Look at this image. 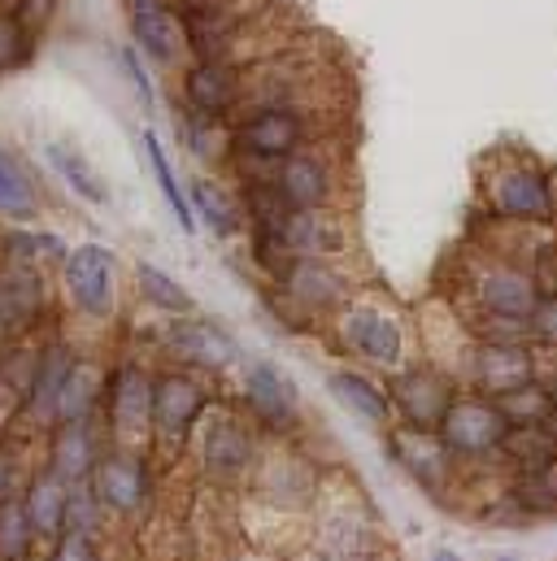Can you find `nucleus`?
I'll return each mask as SVG.
<instances>
[{
  "mask_svg": "<svg viewBox=\"0 0 557 561\" xmlns=\"http://www.w3.org/2000/svg\"><path fill=\"white\" fill-rule=\"evenodd\" d=\"M75 362H79V353L66 340L39 344V366H35V379H31V392H26V405H22V419L35 431L57 426V401H61V388H66V375H70Z\"/></svg>",
  "mask_w": 557,
  "mask_h": 561,
  "instance_id": "nucleus-27",
  "label": "nucleus"
},
{
  "mask_svg": "<svg viewBox=\"0 0 557 561\" xmlns=\"http://www.w3.org/2000/svg\"><path fill=\"white\" fill-rule=\"evenodd\" d=\"M205 414H209V392L192 370L179 366L152 370V444L179 453Z\"/></svg>",
  "mask_w": 557,
  "mask_h": 561,
  "instance_id": "nucleus-11",
  "label": "nucleus"
},
{
  "mask_svg": "<svg viewBox=\"0 0 557 561\" xmlns=\"http://www.w3.org/2000/svg\"><path fill=\"white\" fill-rule=\"evenodd\" d=\"M53 305V287H48V271L22 266V262H4L0 271V340H18L26 331H35L44 322Z\"/></svg>",
  "mask_w": 557,
  "mask_h": 561,
  "instance_id": "nucleus-20",
  "label": "nucleus"
},
{
  "mask_svg": "<svg viewBox=\"0 0 557 561\" xmlns=\"http://www.w3.org/2000/svg\"><path fill=\"white\" fill-rule=\"evenodd\" d=\"M132 279H136L139 300H144L148 309H157V313H166V318H187V313H196L192 291L174 279V275H166L161 266L136 262V266H132Z\"/></svg>",
  "mask_w": 557,
  "mask_h": 561,
  "instance_id": "nucleus-34",
  "label": "nucleus"
},
{
  "mask_svg": "<svg viewBox=\"0 0 557 561\" xmlns=\"http://www.w3.org/2000/svg\"><path fill=\"white\" fill-rule=\"evenodd\" d=\"M388 457L427 492H444L457 474V457L444 448L435 431H414V426H393L388 431Z\"/></svg>",
  "mask_w": 557,
  "mask_h": 561,
  "instance_id": "nucleus-23",
  "label": "nucleus"
},
{
  "mask_svg": "<svg viewBox=\"0 0 557 561\" xmlns=\"http://www.w3.org/2000/svg\"><path fill=\"white\" fill-rule=\"evenodd\" d=\"M118 61H123V75H127V83L136 88L139 105H144V110H157V88H152V79H148V66H144V57H139L132 44H123V48H118Z\"/></svg>",
  "mask_w": 557,
  "mask_h": 561,
  "instance_id": "nucleus-40",
  "label": "nucleus"
},
{
  "mask_svg": "<svg viewBox=\"0 0 557 561\" xmlns=\"http://www.w3.org/2000/svg\"><path fill=\"white\" fill-rule=\"evenodd\" d=\"M435 435L444 439V448H448L457 461H479V457H492V453L505 448L510 422H505L497 401L475 397V392H457L453 410L444 414Z\"/></svg>",
  "mask_w": 557,
  "mask_h": 561,
  "instance_id": "nucleus-17",
  "label": "nucleus"
},
{
  "mask_svg": "<svg viewBox=\"0 0 557 561\" xmlns=\"http://www.w3.org/2000/svg\"><path fill=\"white\" fill-rule=\"evenodd\" d=\"M139 157H144L148 174L157 179V187H161V196H166V205H170L174 222L183 227V236H192V231H196V218H192V205H187V187L179 183V174H174V165H170L166 148H161V140H157L148 127L139 131Z\"/></svg>",
  "mask_w": 557,
  "mask_h": 561,
  "instance_id": "nucleus-33",
  "label": "nucleus"
},
{
  "mask_svg": "<svg viewBox=\"0 0 557 561\" xmlns=\"http://www.w3.org/2000/svg\"><path fill=\"white\" fill-rule=\"evenodd\" d=\"M0 79H4V75H0Z\"/></svg>",
  "mask_w": 557,
  "mask_h": 561,
  "instance_id": "nucleus-50",
  "label": "nucleus"
},
{
  "mask_svg": "<svg viewBox=\"0 0 557 561\" xmlns=\"http://www.w3.org/2000/svg\"><path fill=\"white\" fill-rule=\"evenodd\" d=\"M427 561H462V558H457L453 549H435V553H431V558H427Z\"/></svg>",
  "mask_w": 557,
  "mask_h": 561,
  "instance_id": "nucleus-43",
  "label": "nucleus"
},
{
  "mask_svg": "<svg viewBox=\"0 0 557 561\" xmlns=\"http://www.w3.org/2000/svg\"><path fill=\"white\" fill-rule=\"evenodd\" d=\"M61 296L83 322H114L123 305V262L110 244L83 240L61 262Z\"/></svg>",
  "mask_w": 557,
  "mask_h": 561,
  "instance_id": "nucleus-7",
  "label": "nucleus"
},
{
  "mask_svg": "<svg viewBox=\"0 0 557 561\" xmlns=\"http://www.w3.org/2000/svg\"><path fill=\"white\" fill-rule=\"evenodd\" d=\"M105 426L114 448L144 453L152 444V370L139 362H118L105 383Z\"/></svg>",
  "mask_w": 557,
  "mask_h": 561,
  "instance_id": "nucleus-13",
  "label": "nucleus"
},
{
  "mask_svg": "<svg viewBox=\"0 0 557 561\" xmlns=\"http://www.w3.org/2000/svg\"><path fill=\"white\" fill-rule=\"evenodd\" d=\"M48 192L35 165L0 140V227H35L44 218Z\"/></svg>",
  "mask_w": 557,
  "mask_h": 561,
  "instance_id": "nucleus-25",
  "label": "nucleus"
},
{
  "mask_svg": "<svg viewBox=\"0 0 557 561\" xmlns=\"http://www.w3.org/2000/svg\"><path fill=\"white\" fill-rule=\"evenodd\" d=\"M470 300L484 318L475 340H523V322L541 300V283L519 257H479L470 271Z\"/></svg>",
  "mask_w": 557,
  "mask_h": 561,
  "instance_id": "nucleus-4",
  "label": "nucleus"
},
{
  "mask_svg": "<svg viewBox=\"0 0 557 561\" xmlns=\"http://www.w3.org/2000/svg\"><path fill=\"white\" fill-rule=\"evenodd\" d=\"M57 4H61V0H4V9H9L22 26H31L35 35L48 31V22L57 18Z\"/></svg>",
  "mask_w": 557,
  "mask_h": 561,
  "instance_id": "nucleus-41",
  "label": "nucleus"
},
{
  "mask_svg": "<svg viewBox=\"0 0 557 561\" xmlns=\"http://www.w3.org/2000/svg\"><path fill=\"white\" fill-rule=\"evenodd\" d=\"M549 392H554V401H557V375L549 379Z\"/></svg>",
  "mask_w": 557,
  "mask_h": 561,
  "instance_id": "nucleus-45",
  "label": "nucleus"
},
{
  "mask_svg": "<svg viewBox=\"0 0 557 561\" xmlns=\"http://www.w3.org/2000/svg\"><path fill=\"white\" fill-rule=\"evenodd\" d=\"M161 353L170 357V366L192 370V375H227L231 366H240V344L227 327L209 322V318H170L161 331Z\"/></svg>",
  "mask_w": 557,
  "mask_h": 561,
  "instance_id": "nucleus-16",
  "label": "nucleus"
},
{
  "mask_svg": "<svg viewBox=\"0 0 557 561\" xmlns=\"http://www.w3.org/2000/svg\"><path fill=\"white\" fill-rule=\"evenodd\" d=\"M371 561H393V558H388V553H379V558H371Z\"/></svg>",
  "mask_w": 557,
  "mask_h": 561,
  "instance_id": "nucleus-47",
  "label": "nucleus"
},
{
  "mask_svg": "<svg viewBox=\"0 0 557 561\" xmlns=\"http://www.w3.org/2000/svg\"><path fill=\"white\" fill-rule=\"evenodd\" d=\"M174 140L179 152L196 165V174H227L236 161V131L231 123L218 118H196V114H174Z\"/></svg>",
  "mask_w": 557,
  "mask_h": 561,
  "instance_id": "nucleus-26",
  "label": "nucleus"
},
{
  "mask_svg": "<svg viewBox=\"0 0 557 561\" xmlns=\"http://www.w3.org/2000/svg\"><path fill=\"white\" fill-rule=\"evenodd\" d=\"M18 488H22V457L9 439H0V510L18 501Z\"/></svg>",
  "mask_w": 557,
  "mask_h": 561,
  "instance_id": "nucleus-42",
  "label": "nucleus"
},
{
  "mask_svg": "<svg viewBox=\"0 0 557 561\" xmlns=\"http://www.w3.org/2000/svg\"><path fill=\"white\" fill-rule=\"evenodd\" d=\"M183 187H187V205H192L196 227H205L214 240L249 236V214H245L240 187L227 174H192Z\"/></svg>",
  "mask_w": 557,
  "mask_h": 561,
  "instance_id": "nucleus-22",
  "label": "nucleus"
},
{
  "mask_svg": "<svg viewBox=\"0 0 557 561\" xmlns=\"http://www.w3.org/2000/svg\"><path fill=\"white\" fill-rule=\"evenodd\" d=\"M0 271H4V244H0Z\"/></svg>",
  "mask_w": 557,
  "mask_h": 561,
  "instance_id": "nucleus-46",
  "label": "nucleus"
},
{
  "mask_svg": "<svg viewBox=\"0 0 557 561\" xmlns=\"http://www.w3.org/2000/svg\"><path fill=\"white\" fill-rule=\"evenodd\" d=\"M44 157H48V165L57 170V179H61L83 205H110V183L101 179V170L88 161L83 148H75V144H66V140H48L44 144Z\"/></svg>",
  "mask_w": 557,
  "mask_h": 561,
  "instance_id": "nucleus-31",
  "label": "nucleus"
},
{
  "mask_svg": "<svg viewBox=\"0 0 557 561\" xmlns=\"http://www.w3.org/2000/svg\"><path fill=\"white\" fill-rule=\"evenodd\" d=\"M501 405V414L510 426H545L549 414L557 410L554 392H549V383L541 379V383H532V388H523V392H514V397H505V401H497Z\"/></svg>",
  "mask_w": 557,
  "mask_h": 561,
  "instance_id": "nucleus-36",
  "label": "nucleus"
},
{
  "mask_svg": "<svg viewBox=\"0 0 557 561\" xmlns=\"http://www.w3.org/2000/svg\"><path fill=\"white\" fill-rule=\"evenodd\" d=\"M22 510L31 518L35 540H57L66 531V510H70V483H61L53 470H39L26 492H22Z\"/></svg>",
  "mask_w": 557,
  "mask_h": 561,
  "instance_id": "nucleus-29",
  "label": "nucleus"
},
{
  "mask_svg": "<svg viewBox=\"0 0 557 561\" xmlns=\"http://www.w3.org/2000/svg\"><path fill=\"white\" fill-rule=\"evenodd\" d=\"M0 9H4V0H0Z\"/></svg>",
  "mask_w": 557,
  "mask_h": 561,
  "instance_id": "nucleus-49",
  "label": "nucleus"
},
{
  "mask_svg": "<svg viewBox=\"0 0 557 561\" xmlns=\"http://www.w3.org/2000/svg\"><path fill=\"white\" fill-rule=\"evenodd\" d=\"M457 379H466L475 397L505 401V397L541 383V353L527 340H475Z\"/></svg>",
  "mask_w": 557,
  "mask_h": 561,
  "instance_id": "nucleus-8",
  "label": "nucleus"
},
{
  "mask_svg": "<svg viewBox=\"0 0 557 561\" xmlns=\"http://www.w3.org/2000/svg\"><path fill=\"white\" fill-rule=\"evenodd\" d=\"M0 244H4V262H22L35 271H61L70 253V244L57 231H39V227H4Z\"/></svg>",
  "mask_w": 557,
  "mask_h": 561,
  "instance_id": "nucleus-32",
  "label": "nucleus"
},
{
  "mask_svg": "<svg viewBox=\"0 0 557 561\" xmlns=\"http://www.w3.org/2000/svg\"><path fill=\"white\" fill-rule=\"evenodd\" d=\"M201 466L214 483H245L253 479L258 461H262V444H258V426L249 414L236 410H209L201 419V439H196Z\"/></svg>",
  "mask_w": 557,
  "mask_h": 561,
  "instance_id": "nucleus-9",
  "label": "nucleus"
},
{
  "mask_svg": "<svg viewBox=\"0 0 557 561\" xmlns=\"http://www.w3.org/2000/svg\"><path fill=\"white\" fill-rule=\"evenodd\" d=\"M479 205L501 227H554L549 165L527 148H492L479 157Z\"/></svg>",
  "mask_w": 557,
  "mask_h": 561,
  "instance_id": "nucleus-1",
  "label": "nucleus"
},
{
  "mask_svg": "<svg viewBox=\"0 0 557 561\" xmlns=\"http://www.w3.org/2000/svg\"><path fill=\"white\" fill-rule=\"evenodd\" d=\"M39 53V35L31 26H22L9 9H0V75L26 70Z\"/></svg>",
  "mask_w": 557,
  "mask_h": 561,
  "instance_id": "nucleus-35",
  "label": "nucleus"
},
{
  "mask_svg": "<svg viewBox=\"0 0 557 561\" xmlns=\"http://www.w3.org/2000/svg\"><path fill=\"white\" fill-rule=\"evenodd\" d=\"M275 192L292 214L300 209H349L353 170L344 144L322 136L275 165Z\"/></svg>",
  "mask_w": 557,
  "mask_h": 561,
  "instance_id": "nucleus-5",
  "label": "nucleus"
},
{
  "mask_svg": "<svg viewBox=\"0 0 557 561\" xmlns=\"http://www.w3.org/2000/svg\"><path fill=\"white\" fill-rule=\"evenodd\" d=\"M132 48L148 66L179 75L192 61V39L183 22V0H123Z\"/></svg>",
  "mask_w": 557,
  "mask_h": 561,
  "instance_id": "nucleus-10",
  "label": "nucleus"
},
{
  "mask_svg": "<svg viewBox=\"0 0 557 561\" xmlns=\"http://www.w3.org/2000/svg\"><path fill=\"white\" fill-rule=\"evenodd\" d=\"M327 392L336 397L340 410H349L353 419H362L366 426H388V422H393L388 388L375 383L362 366H336V370L327 375Z\"/></svg>",
  "mask_w": 557,
  "mask_h": 561,
  "instance_id": "nucleus-28",
  "label": "nucleus"
},
{
  "mask_svg": "<svg viewBox=\"0 0 557 561\" xmlns=\"http://www.w3.org/2000/svg\"><path fill=\"white\" fill-rule=\"evenodd\" d=\"M101 501L105 514H118V518H136L148 501V488H152V470H148V457L144 453H127V448H110L88 483Z\"/></svg>",
  "mask_w": 557,
  "mask_h": 561,
  "instance_id": "nucleus-19",
  "label": "nucleus"
},
{
  "mask_svg": "<svg viewBox=\"0 0 557 561\" xmlns=\"http://www.w3.org/2000/svg\"><path fill=\"white\" fill-rule=\"evenodd\" d=\"M327 327H331V344L362 370L397 375L410 362V322L379 291H357Z\"/></svg>",
  "mask_w": 557,
  "mask_h": 561,
  "instance_id": "nucleus-2",
  "label": "nucleus"
},
{
  "mask_svg": "<svg viewBox=\"0 0 557 561\" xmlns=\"http://www.w3.org/2000/svg\"><path fill=\"white\" fill-rule=\"evenodd\" d=\"M105 383H110V370L92 357H79L66 375V388H61V401H57V422L96 419V410L105 405Z\"/></svg>",
  "mask_w": 557,
  "mask_h": 561,
  "instance_id": "nucleus-30",
  "label": "nucleus"
},
{
  "mask_svg": "<svg viewBox=\"0 0 557 561\" xmlns=\"http://www.w3.org/2000/svg\"><path fill=\"white\" fill-rule=\"evenodd\" d=\"M174 92H179V110L183 114L236 123L240 110H245L249 70L245 66H231V61H187L174 75Z\"/></svg>",
  "mask_w": 557,
  "mask_h": 561,
  "instance_id": "nucleus-15",
  "label": "nucleus"
},
{
  "mask_svg": "<svg viewBox=\"0 0 557 561\" xmlns=\"http://www.w3.org/2000/svg\"><path fill=\"white\" fill-rule=\"evenodd\" d=\"M523 340L536 353H557V291H541V300L523 322Z\"/></svg>",
  "mask_w": 557,
  "mask_h": 561,
  "instance_id": "nucleus-38",
  "label": "nucleus"
},
{
  "mask_svg": "<svg viewBox=\"0 0 557 561\" xmlns=\"http://www.w3.org/2000/svg\"><path fill=\"white\" fill-rule=\"evenodd\" d=\"M245 410H249L253 426H262L271 435H292L305 419V401H300L296 379L266 357L245 366Z\"/></svg>",
  "mask_w": 557,
  "mask_h": 561,
  "instance_id": "nucleus-18",
  "label": "nucleus"
},
{
  "mask_svg": "<svg viewBox=\"0 0 557 561\" xmlns=\"http://www.w3.org/2000/svg\"><path fill=\"white\" fill-rule=\"evenodd\" d=\"M31 549H35V531L18 496L13 505L0 510V561H31Z\"/></svg>",
  "mask_w": 557,
  "mask_h": 561,
  "instance_id": "nucleus-37",
  "label": "nucleus"
},
{
  "mask_svg": "<svg viewBox=\"0 0 557 561\" xmlns=\"http://www.w3.org/2000/svg\"><path fill=\"white\" fill-rule=\"evenodd\" d=\"M497 561H514V558H497Z\"/></svg>",
  "mask_w": 557,
  "mask_h": 561,
  "instance_id": "nucleus-48",
  "label": "nucleus"
},
{
  "mask_svg": "<svg viewBox=\"0 0 557 561\" xmlns=\"http://www.w3.org/2000/svg\"><path fill=\"white\" fill-rule=\"evenodd\" d=\"M236 131V157H253V161H271L278 165L283 157L300 152L305 144L322 140L327 123H322V105L318 101H300V105H266V110H249L231 123Z\"/></svg>",
  "mask_w": 557,
  "mask_h": 561,
  "instance_id": "nucleus-6",
  "label": "nucleus"
},
{
  "mask_svg": "<svg viewBox=\"0 0 557 561\" xmlns=\"http://www.w3.org/2000/svg\"><path fill=\"white\" fill-rule=\"evenodd\" d=\"M545 435H549V439L557 444V410L549 414V422H545Z\"/></svg>",
  "mask_w": 557,
  "mask_h": 561,
  "instance_id": "nucleus-44",
  "label": "nucleus"
},
{
  "mask_svg": "<svg viewBox=\"0 0 557 561\" xmlns=\"http://www.w3.org/2000/svg\"><path fill=\"white\" fill-rule=\"evenodd\" d=\"M457 379L435 366V362H406L397 375H388V401L397 426H414V431H440L444 414L457 401Z\"/></svg>",
  "mask_w": 557,
  "mask_h": 561,
  "instance_id": "nucleus-12",
  "label": "nucleus"
},
{
  "mask_svg": "<svg viewBox=\"0 0 557 561\" xmlns=\"http://www.w3.org/2000/svg\"><path fill=\"white\" fill-rule=\"evenodd\" d=\"M101 457H105V444H101L96 419L57 422V426L48 431V466H44V470H53L61 483H70V488L92 483Z\"/></svg>",
  "mask_w": 557,
  "mask_h": 561,
  "instance_id": "nucleus-24",
  "label": "nucleus"
},
{
  "mask_svg": "<svg viewBox=\"0 0 557 561\" xmlns=\"http://www.w3.org/2000/svg\"><path fill=\"white\" fill-rule=\"evenodd\" d=\"M266 240H275L287 262H344L357 249V227L349 209H300Z\"/></svg>",
  "mask_w": 557,
  "mask_h": 561,
  "instance_id": "nucleus-14",
  "label": "nucleus"
},
{
  "mask_svg": "<svg viewBox=\"0 0 557 561\" xmlns=\"http://www.w3.org/2000/svg\"><path fill=\"white\" fill-rule=\"evenodd\" d=\"M48 561H101V536H88V531H61V536L53 540Z\"/></svg>",
  "mask_w": 557,
  "mask_h": 561,
  "instance_id": "nucleus-39",
  "label": "nucleus"
},
{
  "mask_svg": "<svg viewBox=\"0 0 557 561\" xmlns=\"http://www.w3.org/2000/svg\"><path fill=\"white\" fill-rule=\"evenodd\" d=\"M314 558L318 561H371L379 558V536L366 514V505L344 501L318 514V536H314Z\"/></svg>",
  "mask_w": 557,
  "mask_h": 561,
  "instance_id": "nucleus-21",
  "label": "nucleus"
},
{
  "mask_svg": "<svg viewBox=\"0 0 557 561\" xmlns=\"http://www.w3.org/2000/svg\"><path fill=\"white\" fill-rule=\"evenodd\" d=\"M357 296V275L344 262H287L271 279V305L292 331L327 327Z\"/></svg>",
  "mask_w": 557,
  "mask_h": 561,
  "instance_id": "nucleus-3",
  "label": "nucleus"
}]
</instances>
